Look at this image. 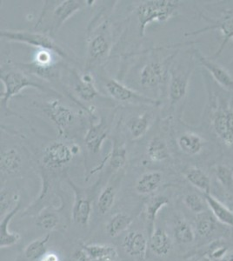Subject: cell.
<instances>
[{"mask_svg": "<svg viewBox=\"0 0 233 261\" xmlns=\"http://www.w3.org/2000/svg\"><path fill=\"white\" fill-rule=\"evenodd\" d=\"M37 107L41 109L45 117L54 124L59 139L73 140L74 136L77 133L88 127L86 118L91 120L87 112L84 113L86 111L77 110L59 98H50Z\"/></svg>", "mask_w": 233, "mask_h": 261, "instance_id": "obj_1", "label": "cell"}, {"mask_svg": "<svg viewBox=\"0 0 233 261\" xmlns=\"http://www.w3.org/2000/svg\"><path fill=\"white\" fill-rule=\"evenodd\" d=\"M15 65L16 66L1 65L0 81L4 86V91L1 92L0 96L2 119L11 116L19 117L17 113L10 109L9 102L13 97L20 94V92L27 88H35L48 95L54 94L55 96H61L59 92L54 89H50L42 85L39 81H37L38 77L23 71L16 64Z\"/></svg>", "mask_w": 233, "mask_h": 261, "instance_id": "obj_2", "label": "cell"}, {"mask_svg": "<svg viewBox=\"0 0 233 261\" xmlns=\"http://www.w3.org/2000/svg\"><path fill=\"white\" fill-rule=\"evenodd\" d=\"M86 6H88L87 1L82 0L44 1V7L34 30L54 37L69 18Z\"/></svg>", "mask_w": 233, "mask_h": 261, "instance_id": "obj_3", "label": "cell"}, {"mask_svg": "<svg viewBox=\"0 0 233 261\" xmlns=\"http://www.w3.org/2000/svg\"><path fill=\"white\" fill-rule=\"evenodd\" d=\"M82 151L80 144L74 140L58 138V140L46 144L42 150L39 161L40 171L51 172L53 175L62 172Z\"/></svg>", "mask_w": 233, "mask_h": 261, "instance_id": "obj_4", "label": "cell"}, {"mask_svg": "<svg viewBox=\"0 0 233 261\" xmlns=\"http://www.w3.org/2000/svg\"><path fill=\"white\" fill-rule=\"evenodd\" d=\"M113 47V31L109 21H105L87 34L85 70L92 71L103 65L110 58Z\"/></svg>", "mask_w": 233, "mask_h": 261, "instance_id": "obj_5", "label": "cell"}, {"mask_svg": "<svg viewBox=\"0 0 233 261\" xmlns=\"http://www.w3.org/2000/svg\"><path fill=\"white\" fill-rule=\"evenodd\" d=\"M177 53L171 54L166 60L152 56L145 61L138 72V83L140 88L146 92L165 95L168 83L169 69Z\"/></svg>", "mask_w": 233, "mask_h": 261, "instance_id": "obj_6", "label": "cell"}, {"mask_svg": "<svg viewBox=\"0 0 233 261\" xmlns=\"http://www.w3.org/2000/svg\"><path fill=\"white\" fill-rule=\"evenodd\" d=\"M1 39L7 41L17 42L20 44L37 48V50H48L65 60L66 62L75 63L77 60L69 54L62 45L55 40L53 36L39 31L6 30L0 33Z\"/></svg>", "mask_w": 233, "mask_h": 261, "instance_id": "obj_7", "label": "cell"}, {"mask_svg": "<svg viewBox=\"0 0 233 261\" xmlns=\"http://www.w3.org/2000/svg\"><path fill=\"white\" fill-rule=\"evenodd\" d=\"M68 72L71 88L68 98L73 101L77 107L87 112L89 115H93L96 113L97 108L94 106L87 107L85 106V103L90 104L97 98L103 97V95L97 89L92 71L81 72L76 68H68Z\"/></svg>", "mask_w": 233, "mask_h": 261, "instance_id": "obj_8", "label": "cell"}, {"mask_svg": "<svg viewBox=\"0 0 233 261\" xmlns=\"http://www.w3.org/2000/svg\"><path fill=\"white\" fill-rule=\"evenodd\" d=\"M179 1L175 0H147L137 6L135 15L140 38H144L146 27L154 22L164 23L177 14Z\"/></svg>", "mask_w": 233, "mask_h": 261, "instance_id": "obj_9", "label": "cell"}, {"mask_svg": "<svg viewBox=\"0 0 233 261\" xmlns=\"http://www.w3.org/2000/svg\"><path fill=\"white\" fill-rule=\"evenodd\" d=\"M102 80L107 95L115 102L125 105L127 107H151L155 108H159L162 105V101L148 97L114 77H105Z\"/></svg>", "mask_w": 233, "mask_h": 261, "instance_id": "obj_10", "label": "cell"}, {"mask_svg": "<svg viewBox=\"0 0 233 261\" xmlns=\"http://www.w3.org/2000/svg\"><path fill=\"white\" fill-rule=\"evenodd\" d=\"M192 68V62H178L175 58L172 60L169 69L168 83L166 88L169 106L171 110L186 98Z\"/></svg>", "mask_w": 233, "mask_h": 261, "instance_id": "obj_11", "label": "cell"}, {"mask_svg": "<svg viewBox=\"0 0 233 261\" xmlns=\"http://www.w3.org/2000/svg\"><path fill=\"white\" fill-rule=\"evenodd\" d=\"M29 156L27 150L18 145H6L1 143L0 171L1 185H5L9 178H14L22 174Z\"/></svg>", "mask_w": 233, "mask_h": 261, "instance_id": "obj_12", "label": "cell"}, {"mask_svg": "<svg viewBox=\"0 0 233 261\" xmlns=\"http://www.w3.org/2000/svg\"><path fill=\"white\" fill-rule=\"evenodd\" d=\"M121 126L120 122H118L116 127L114 135H112V149L107 152V155L101 160L100 162L95 166L93 169L89 172L86 177V180H88L95 173L100 172L105 166L108 165L109 168L112 172H122L125 170L127 163H128V149H127L125 141L123 140L122 136Z\"/></svg>", "mask_w": 233, "mask_h": 261, "instance_id": "obj_13", "label": "cell"}, {"mask_svg": "<svg viewBox=\"0 0 233 261\" xmlns=\"http://www.w3.org/2000/svg\"><path fill=\"white\" fill-rule=\"evenodd\" d=\"M115 111L110 114H101L100 119L89 123L84 137V145L86 152L91 155L98 154L103 145L112 133V122L114 119Z\"/></svg>", "mask_w": 233, "mask_h": 261, "instance_id": "obj_14", "label": "cell"}, {"mask_svg": "<svg viewBox=\"0 0 233 261\" xmlns=\"http://www.w3.org/2000/svg\"><path fill=\"white\" fill-rule=\"evenodd\" d=\"M69 187L73 191L74 201L71 209V219L76 225L87 227L92 213V199L88 192L79 187L71 178L66 179Z\"/></svg>", "mask_w": 233, "mask_h": 261, "instance_id": "obj_15", "label": "cell"}, {"mask_svg": "<svg viewBox=\"0 0 233 261\" xmlns=\"http://www.w3.org/2000/svg\"><path fill=\"white\" fill-rule=\"evenodd\" d=\"M120 122L129 140L137 141L145 136L155 124V113L152 110H144L133 113L126 119L122 116Z\"/></svg>", "mask_w": 233, "mask_h": 261, "instance_id": "obj_16", "label": "cell"}, {"mask_svg": "<svg viewBox=\"0 0 233 261\" xmlns=\"http://www.w3.org/2000/svg\"><path fill=\"white\" fill-rule=\"evenodd\" d=\"M122 248L127 255L135 260L145 261L149 250L147 233L139 230L127 231L122 240Z\"/></svg>", "mask_w": 233, "mask_h": 261, "instance_id": "obj_17", "label": "cell"}, {"mask_svg": "<svg viewBox=\"0 0 233 261\" xmlns=\"http://www.w3.org/2000/svg\"><path fill=\"white\" fill-rule=\"evenodd\" d=\"M124 173L125 170L115 173V175L110 179L107 185H106L99 192L97 198L96 206L97 213L100 215H107L108 213L112 211L113 205L115 204L118 188L124 178Z\"/></svg>", "mask_w": 233, "mask_h": 261, "instance_id": "obj_18", "label": "cell"}, {"mask_svg": "<svg viewBox=\"0 0 233 261\" xmlns=\"http://www.w3.org/2000/svg\"><path fill=\"white\" fill-rule=\"evenodd\" d=\"M164 174L159 170H148L143 172L135 182V191L139 195H154L164 182Z\"/></svg>", "mask_w": 233, "mask_h": 261, "instance_id": "obj_19", "label": "cell"}, {"mask_svg": "<svg viewBox=\"0 0 233 261\" xmlns=\"http://www.w3.org/2000/svg\"><path fill=\"white\" fill-rule=\"evenodd\" d=\"M170 204V199L163 194H154L151 196L145 204V220L147 226L148 238L151 237L156 228L157 218L163 208Z\"/></svg>", "mask_w": 233, "mask_h": 261, "instance_id": "obj_20", "label": "cell"}, {"mask_svg": "<svg viewBox=\"0 0 233 261\" xmlns=\"http://www.w3.org/2000/svg\"><path fill=\"white\" fill-rule=\"evenodd\" d=\"M194 55L201 65L209 71L216 82H218L224 89L233 92V79L225 69L204 58L199 50H194Z\"/></svg>", "mask_w": 233, "mask_h": 261, "instance_id": "obj_21", "label": "cell"}, {"mask_svg": "<svg viewBox=\"0 0 233 261\" xmlns=\"http://www.w3.org/2000/svg\"><path fill=\"white\" fill-rule=\"evenodd\" d=\"M22 201L18 202L12 210H10L6 215L1 217L0 222V246L1 248H7L18 244L20 241L21 236L18 232L10 231V223L21 209Z\"/></svg>", "mask_w": 233, "mask_h": 261, "instance_id": "obj_22", "label": "cell"}, {"mask_svg": "<svg viewBox=\"0 0 233 261\" xmlns=\"http://www.w3.org/2000/svg\"><path fill=\"white\" fill-rule=\"evenodd\" d=\"M146 157L152 163H161L171 157L167 142L160 133L154 134L148 141Z\"/></svg>", "mask_w": 233, "mask_h": 261, "instance_id": "obj_23", "label": "cell"}, {"mask_svg": "<svg viewBox=\"0 0 233 261\" xmlns=\"http://www.w3.org/2000/svg\"><path fill=\"white\" fill-rule=\"evenodd\" d=\"M177 148L183 154L193 157L199 154L204 146L202 137L192 132H185L176 139Z\"/></svg>", "mask_w": 233, "mask_h": 261, "instance_id": "obj_24", "label": "cell"}, {"mask_svg": "<svg viewBox=\"0 0 233 261\" xmlns=\"http://www.w3.org/2000/svg\"><path fill=\"white\" fill-rule=\"evenodd\" d=\"M172 249V240L167 231L160 226H156L151 237L149 238V250L154 255L165 257Z\"/></svg>", "mask_w": 233, "mask_h": 261, "instance_id": "obj_25", "label": "cell"}, {"mask_svg": "<svg viewBox=\"0 0 233 261\" xmlns=\"http://www.w3.org/2000/svg\"><path fill=\"white\" fill-rule=\"evenodd\" d=\"M92 261H118L119 258L117 247L108 244L81 243Z\"/></svg>", "mask_w": 233, "mask_h": 261, "instance_id": "obj_26", "label": "cell"}, {"mask_svg": "<svg viewBox=\"0 0 233 261\" xmlns=\"http://www.w3.org/2000/svg\"><path fill=\"white\" fill-rule=\"evenodd\" d=\"M133 217L124 212H118L110 218L106 226V231L110 237L116 238L123 234L130 228Z\"/></svg>", "mask_w": 233, "mask_h": 261, "instance_id": "obj_27", "label": "cell"}, {"mask_svg": "<svg viewBox=\"0 0 233 261\" xmlns=\"http://www.w3.org/2000/svg\"><path fill=\"white\" fill-rule=\"evenodd\" d=\"M204 195L208 208L212 212L213 216L215 217L216 220L223 225L233 227V212L222 202L219 201V199L213 197L211 193Z\"/></svg>", "mask_w": 233, "mask_h": 261, "instance_id": "obj_28", "label": "cell"}, {"mask_svg": "<svg viewBox=\"0 0 233 261\" xmlns=\"http://www.w3.org/2000/svg\"><path fill=\"white\" fill-rule=\"evenodd\" d=\"M213 129L223 142L229 146H233V135L230 133L226 117V107L219 108L215 113L213 121Z\"/></svg>", "mask_w": 233, "mask_h": 261, "instance_id": "obj_29", "label": "cell"}, {"mask_svg": "<svg viewBox=\"0 0 233 261\" xmlns=\"http://www.w3.org/2000/svg\"><path fill=\"white\" fill-rule=\"evenodd\" d=\"M184 175L190 184L204 194L211 193V179L203 170L196 166H192L185 171Z\"/></svg>", "mask_w": 233, "mask_h": 261, "instance_id": "obj_30", "label": "cell"}, {"mask_svg": "<svg viewBox=\"0 0 233 261\" xmlns=\"http://www.w3.org/2000/svg\"><path fill=\"white\" fill-rule=\"evenodd\" d=\"M173 236L175 241L181 245L192 243L196 237L192 225L180 216L175 217L173 223Z\"/></svg>", "mask_w": 233, "mask_h": 261, "instance_id": "obj_31", "label": "cell"}, {"mask_svg": "<svg viewBox=\"0 0 233 261\" xmlns=\"http://www.w3.org/2000/svg\"><path fill=\"white\" fill-rule=\"evenodd\" d=\"M50 239V233L48 232L42 237L34 240L24 248V258L29 261H38L47 251V244Z\"/></svg>", "mask_w": 233, "mask_h": 261, "instance_id": "obj_32", "label": "cell"}, {"mask_svg": "<svg viewBox=\"0 0 233 261\" xmlns=\"http://www.w3.org/2000/svg\"><path fill=\"white\" fill-rule=\"evenodd\" d=\"M215 217L209 212H204L196 217V233L202 238L210 237L217 228Z\"/></svg>", "mask_w": 233, "mask_h": 261, "instance_id": "obj_33", "label": "cell"}, {"mask_svg": "<svg viewBox=\"0 0 233 261\" xmlns=\"http://www.w3.org/2000/svg\"><path fill=\"white\" fill-rule=\"evenodd\" d=\"M60 220L61 218L58 212L46 208L39 213L36 224L42 230L51 231L58 227L60 223Z\"/></svg>", "mask_w": 233, "mask_h": 261, "instance_id": "obj_34", "label": "cell"}, {"mask_svg": "<svg viewBox=\"0 0 233 261\" xmlns=\"http://www.w3.org/2000/svg\"><path fill=\"white\" fill-rule=\"evenodd\" d=\"M217 179L227 193L233 194V168L226 165H218L215 168Z\"/></svg>", "mask_w": 233, "mask_h": 261, "instance_id": "obj_35", "label": "cell"}, {"mask_svg": "<svg viewBox=\"0 0 233 261\" xmlns=\"http://www.w3.org/2000/svg\"><path fill=\"white\" fill-rule=\"evenodd\" d=\"M183 202L190 211L197 215L206 212L208 209V205H207L205 199H202L200 196L197 193H187L184 196Z\"/></svg>", "mask_w": 233, "mask_h": 261, "instance_id": "obj_36", "label": "cell"}, {"mask_svg": "<svg viewBox=\"0 0 233 261\" xmlns=\"http://www.w3.org/2000/svg\"><path fill=\"white\" fill-rule=\"evenodd\" d=\"M217 28L221 32L223 35V42L219 50H217V53L214 54L215 57L219 56L228 42L233 39V15L225 17L223 20L220 21L219 24H217Z\"/></svg>", "mask_w": 233, "mask_h": 261, "instance_id": "obj_37", "label": "cell"}, {"mask_svg": "<svg viewBox=\"0 0 233 261\" xmlns=\"http://www.w3.org/2000/svg\"><path fill=\"white\" fill-rule=\"evenodd\" d=\"M228 246L222 242H215L210 246L205 257L213 261H223V258L227 254Z\"/></svg>", "mask_w": 233, "mask_h": 261, "instance_id": "obj_38", "label": "cell"}, {"mask_svg": "<svg viewBox=\"0 0 233 261\" xmlns=\"http://www.w3.org/2000/svg\"><path fill=\"white\" fill-rule=\"evenodd\" d=\"M71 261H92L89 257L86 250L83 248L82 246H80L76 249L74 250L72 254H71Z\"/></svg>", "mask_w": 233, "mask_h": 261, "instance_id": "obj_39", "label": "cell"}, {"mask_svg": "<svg viewBox=\"0 0 233 261\" xmlns=\"http://www.w3.org/2000/svg\"><path fill=\"white\" fill-rule=\"evenodd\" d=\"M38 261H60V257L56 252H47L44 255L42 256Z\"/></svg>", "mask_w": 233, "mask_h": 261, "instance_id": "obj_40", "label": "cell"}, {"mask_svg": "<svg viewBox=\"0 0 233 261\" xmlns=\"http://www.w3.org/2000/svg\"><path fill=\"white\" fill-rule=\"evenodd\" d=\"M198 261H213V260H211V259H209V258H207V257H205V256H204V258H201V259H199V260H198Z\"/></svg>", "mask_w": 233, "mask_h": 261, "instance_id": "obj_41", "label": "cell"}, {"mask_svg": "<svg viewBox=\"0 0 233 261\" xmlns=\"http://www.w3.org/2000/svg\"><path fill=\"white\" fill-rule=\"evenodd\" d=\"M227 261H233V252L228 257Z\"/></svg>", "mask_w": 233, "mask_h": 261, "instance_id": "obj_42", "label": "cell"}]
</instances>
